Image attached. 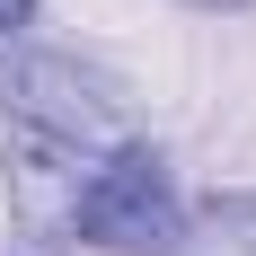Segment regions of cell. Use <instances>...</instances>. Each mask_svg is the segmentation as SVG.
Segmentation results:
<instances>
[{
    "label": "cell",
    "instance_id": "cell-1",
    "mask_svg": "<svg viewBox=\"0 0 256 256\" xmlns=\"http://www.w3.org/2000/svg\"><path fill=\"white\" fill-rule=\"evenodd\" d=\"M0 115L26 150H53V159H88V150H115V80L71 62V53H0Z\"/></svg>",
    "mask_w": 256,
    "mask_h": 256
},
{
    "label": "cell",
    "instance_id": "cell-2",
    "mask_svg": "<svg viewBox=\"0 0 256 256\" xmlns=\"http://www.w3.org/2000/svg\"><path fill=\"white\" fill-rule=\"evenodd\" d=\"M71 230L88 248H115V256H177L186 248V194L168 177V159L150 142H115V150L80 177L71 194Z\"/></svg>",
    "mask_w": 256,
    "mask_h": 256
},
{
    "label": "cell",
    "instance_id": "cell-3",
    "mask_svg": "<svg viewBox=\"0 0 256 256\" xmlns=\"http://www.w3.org/2000/svg\"><path fill=\"white\" fill-rule=\"evenodd\" d=\"M186 248L194 256H256V194H212L186 212Z\"/></svg>",
    "mask_w": 256,
    "mask_h": 256
},
{
    "label": "cell",
    "instance_id": "cell-4",
    "mask_svg": "<svg viewBox=\"0 0 256 256\" xmlns=\"http://www.w3.org/2000/svg\"><path fill=\"white\" fill-rule=\"evenodd\" d=\"M26 18H36V0H0V36H18Z\"/></svg>",
    "mask_w": 256,
    "mask_h": 256
},
{
    "label": "cell",
    "instance_id": "cell-5",
    "mask_svg": "<svg viewBox=\"0 0 256 256\" xmlns=\"http://www.w3.org/2000/svg\"><path fill=\"white\" fill-rule=\"evenodd\" d=\"M186 9H212V18H238V9H256V0H186Z\"/></svg>",
    "mask_w": 256,
    "mask_h": 256
}]
</instances>
